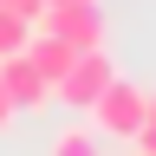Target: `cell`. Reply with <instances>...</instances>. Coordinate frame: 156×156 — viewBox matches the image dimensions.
I'll use <instances>...</instances> for the list:
<instances>
[{"instance_id": "7", "label": "cell", "mask_w": 156, "mask_h": 156, "mask_svg": "<svg viewBox=\"0 0 156 156\" xmlns=\"http://www.w3.org/2000/svg\"><path fill=\"white\" fill-rule=\"evenodd\" d=\"M26 39H33V20H20V13H7V7H0V58H7V52H20Z\"/></svg>"}, {"instance_id": "8", "label": "cell", "mask_w": 156, "mask_h": 156, "mask_svg": "<svg viewBox=\"0 0 156 156\" xmlns=\"http://www.w3.org/2000/svg\"><path fill=\"white\" fill-rule=\"evenodd\" d=\"M136 156H156V98H143V124H136Z\"/></svg>"}, {"instance_id": "9", "label": "cell", "mask_w": 156, "mask_h": 156, "mask_svg": "<svg viewBox=\"0 0 156 156\" xmlns=\"http://www.w3.org/2000/svg\"><path fill=\"white\" fill-rule=\"evenodd\" d=\"M7 13H20V20H39V0H0Z\"/></svg>"}, {"instance_id": "11", "label": "cell", "mask_w": 156, "mask_h": 156, "mask_svg": "<svg viewBox=\"0 0 156 156\" xmlns=\"http://www.w3.org/2000/svg\"><path fill=\"white\" fill-rule=\"evenodd\" d=\"M39 7H58V0H39Z\"/></svg>"}, {"instance_id": "10", "label": "cell", "mask_w": 156, "mask_h": 156, "mask_svg": "<svg viewBox=\"0 0 156 156\" xmlns=\"http://www.w3.org/2000/svg\"><path fill=\"white\" fill-rule=\"evenodd\" d=\"M13 117H20V111H13V98H7V91H0V130H7V124H13Z\"/></svg>"}, {"instance_id": "2", "label": "cell", "mask_w": 156, "mask_h": 156, "mask_svg": "<svg viewBox=\"0 0 156 156\" xmlns=\"http://www.w3.org/2000/svg\"><path fill=\"white\" fill-rule=\"evenodd\" d=\"M143 98H150V91H136L130 78H111V85L91 98V111H85V117L98 124V136L130 143V136H136V124H143Z\"/></svg>"}, {"instance_id": "3", "label": "cell", "mask_w": 156, "mask_h": 156, "mask_svg": "<svg viewBox=\"0 0 156 156\" xmlns=\"http://www.w3.org/2000/svg\"><path fill=\"white\" fill-rule=\"evenodd\" d=\"M111 78H117V65H111V52H78V58H72V72H65V78L52 85V98H58L65 111H91V98L104 91Z\"/></svg>"}, {"instance_id": "5", "label": "cell", "mask_w": 156, "mask_h": 156, "mask_svg": "<svg viewBox=\"0 0 156 156\" xmlns=\"http://www.w3.org/2000/svg\"><path fill=\"white\" fill-rule=\"evenodd\" d=\"M26 58L39 65V78H46V91H52L58 78L72 72V58H78V52L65 46V39H52V33H39V26H33V39H26Z\"/></svg>"}, {"instance_id": "4", "label": "cell", "mask_w": 156, "mask_h": 156, "mask_svg": "<svg viewBox=\"0 0 156 156\" xmlns=\"http://www.w3.org/2000/svg\"><path fill=\"white\" fill-rule=\"evenodd\" d=\"M0 91L13 98V111H46V98H52V91H46V78H39V65L26 58V46L0 58Z\"/></svg>"}, {"instance_id": "1", "label": "cell", "mask_w": 156, "mask_h": 156, "mask_svg": "<svg viewBox=\"0 0 156 156\" xmlns=\"http://www.w3.org/2000/svg\"><path fill=\"white\" fill-rule=\"evenodd\" d=\"M33 26L52 33V39H65L72 52H104V39H111V20H104L98 0H58V7H39Z\"/></svg>"}, {"instance_id": "6", "label": "cell", "mask_w": 156, "mask_h": 156, "mask_svg": "<svg viewBox=\"0 0 156 156\" xmlns=\"http://www.w3.org/2000/svg\"><path fill=\"white\" fill-rule=\"evenodd\" d=\"M52 156H104V150H98V130L91 124H72V130L52 136Z\"/></svg>"}]
</instances>
